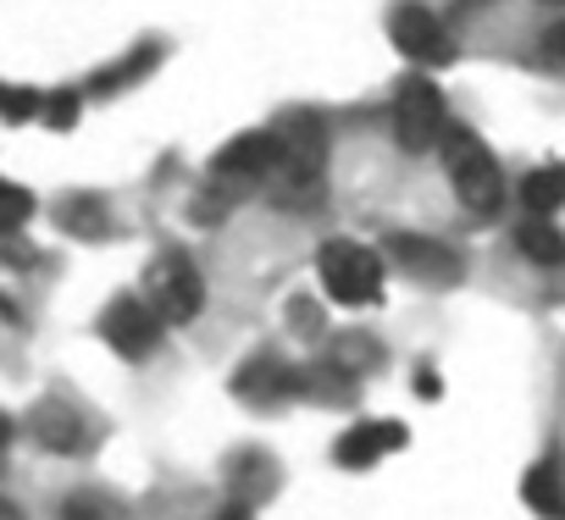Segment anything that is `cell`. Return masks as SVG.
Listing matches in <instances>:
<instances>
[{"instance_id":"cell-6","label":"cell","mask_w":565,"mask_h":520,"mask_svg":"<svg viewBox=\"0 0 565 520\" xmlns=\"http://www.w3.org/2000/svg\"><path fill=\"white\" fill-rule=\"evenodd\" d=\"M277 166H282V139H277V133H238L233 144H222V150H216L211 177H216V183L244 188V183L277 177Z\"/></svg>"},{"instance_id":"cell-9","label":"cell","mask_w":565,"mask_h":520,"mask_svg":"<svg viewBox=\"0 0 565 520\" xmlns=\"http://www.w3.org/2000/svg\"><path fill=\"white\" fill-rule=\"evenodd\" d=\"M399 448H405V426L399 421H355V426H344L333 454H339V465L366 470V465H377V459H388Z\"/></svg>"},{"instance_id":"cell-17","label":"cell","mask_w":565,"mask_h":520,"mask_svg":"<svg viewBox=\"0 0 565 520\" xmlns=\"http://www.w3.org/2000/svg\"><path fill=\"white\" fill-rule=\"evenodd\" d=\"M7 443H12V421H7V415H0V448H7Z\"/></svg>"},{"instance_id":"cell-5","label":"cell","mask_w":565,"mask_h":520,"mask_svg":"<svg viewBox=\"0 0 565 520\" xmlns=\"http://www.w3.org/2000/svg\"><path fill=\"white\" fill-rule=\"evenodd\" d=\"M388 40H394V51H399L405 62H416V67H444V62L455 56V40H449V29H444V18H438L433 7H394Z\"/></svg>"},{"instance_id":"cell-18","label":"cell","mask_w":565,"mask_h":520,"mask_svg":"<svg viewBox=\"0 0 565 520\" xmlns=\"http://www.w3.org/2000/svg\"><path fill=\"white\" fill-rule=\"evenodd\" d=\"M548 7H565V0H548Z\"/></svg>"},{"instance_id":"cell-8","label":"cell","mask_w":565,"mask_h":520,"mask_svg":"<svg viewBox=\"0 0 565 520\" xmlns=\"http://www.w3.org/2000/svg\"><path fill=\"white\" fill-rule=\"evenodd\" d=\"M388 260L405 272V278H416V283H433V289H444V283H460V254L449 249V243H438V238H416V232H394L388 243Z\"/></svg>"},{"instance_id":"cell-1","label":"cell","mask_w":565,"mask_h":520,"mask_svg":"<svg viewBox=\"0 0 565 520\" xmlns=\"http://www.w3.org/2000/svg\"><path fill=\"white\" fill-rule=\"evenodd\" d=\"M438 155H444V172H449L460 205H466L471 216H482V221L499 216V205H504V172H499L493 150H488L471 128H449L444 144H438Z\"/></svg>"},{"instance_id":"cell-14","label":"cell","mask_w":565,"mask_h":520,"mask_svg":"<svg viewBox=\"0 0 565 520\" xmlns=\"http://www.w3.org/2000/svg\"><path fill=\"white\" fill-rule=\"evenodd\" d=\"M34 432H40V443H45V448H62V454L84 448V421H78V410L45 404V410L34 415Z\"/></svg>"},{"instance_id":"cell-2","label":"cell","mask_w":565,"mask_h":520,"mask_svg":"<svg viewBox=\"0 0 565 520\" xmlns=\"http://www.w3.org/2000/svg\"><path fill=\"white\" fill-rule=\"evenodd\" d=\"M317 278H322L333 305L366 311V305L383 300V254L361 238H328L322 254H317Z\"/></svg>"},{"instance_id":"cell-7","label":"cell","mask_w":565,"mask_h":520,"mask_svg":"<svg viewBox=\"0 0 565 520\" xmlns=\"http://www.w3.org/2000/svg\"><path fill=\"white\" fill-rule=\"evenodd\" d=\"M161 333H167V322L150 311L145 294H128V300H117V305L100 316V338H106L117 355H128V360L150 355V349L161 344Z\"/></svg>"},{"instance_id":"cell-11","label":"cell","mask_w":565,"mask_h":520,"mask_svg":"<svg viewBox=\"0 0 565 520\" xmlns=\"http://www.w3.org/2000/svg\"><path fill=\"white\" fill-rule=\"evenodd\" d=\"M515 249L532 260V267H559L565 260V227L554 216H521L515 221Z\"/></svg>"},{"instance_id":"cell-12","label":"cell","mask_w":565,"mask_h":520,"mask_svg":"<svg viewBox=\"0 0 565 520\" xmlns=\"http://www.w3.org/2000/svg\"><path fill=\"white\" fill-rule=\"evenodd\" d=\"M565 205V161H548V166H532L521 177V210L526 216H554Z\"/></svg>"},{"instance_id":"cell-16","label":"cell","mask_w":565,"mask_h":520,"mask_svg":"<svg viewBox=\"0 0 565 520\" xmlns=\"http://www.w3.org/2000/svg\"><path fill=\"white\" fill-rule=\"evenodd\" d=\"M543 51H548L554 62H565V18H559V23H548V34H543Z\"/></svg>"},{"instance_id":"cell-15","label":"cell","mask_w":565,"mask_h":520,"mask_svg":"<svg viewBox=\"0 0 565 520\" xmlns=\"http://www.w3.org/2000/svg\"><path fill=\"white\" fill-rule=\"evenodd\" d=\"M29 216H34V199L12 183H0V232H18Z\"/></svg>"},{"instance_id":"cell-10","label":"cell","mask_w":565,"mask_h":520,"mask_svg":"<svg viewBox=\"0 0 565 520\" xmlns=\"http://www.w3.org/2000/svg\"><path fill=\"white\" fill-rule=\"evenodd\" d=\"M238 393H244V399H260V404L289 399V393H300V371H295V366H282L277 355H260L255 366H244Z\"/></svg>"},{"instance_id":"cell-13","label":"cell","mask_w":565,"mask_h":520,"mask_svg":"<svg viewBox=\"0 0 565 520\" xmlns=\"http://www.w3.org/2000/svg\"><path fill=\"white\" fill-rule=\"evenodd\" d=\"M521 498H526L543 520H565V470H559L554 459L532 465L526 481H521Z\"/></svg>"},{"instance_id":"cell-4","label":"cell","mask_w":565,"mask_h":520,"mask_svg":"<svg viewBox=\"0 0 565 520\" xmlns=\"http://www.w3.org/2000/svg\"><path fill=\"white\" fill-rule=\"evenodd\" d=\"M145 300H150V311H156L167 327L194 322V316H200V305H205V283H200V272H194V260H183V254L156 260Z\"/></svg>"},{"instance_id":"cell-3","label":"cell","mask_w":565,"mask_h":520,"mask_svg":"<svg viewBox=\"0 0 565 520\" xmlns=\"http://www.w3.org/2000/svg\"><path fill=\"white\" fill-rule=\"evenodd\" d=\"M449 128H455V122H449L444 89H438L427 73L405 78L399 95H394V139H399L405 150H438Z\"/></svg>"}]
</instances>
